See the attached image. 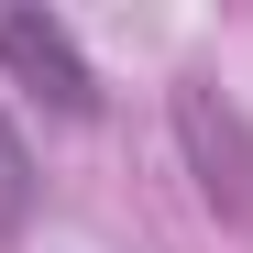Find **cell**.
Here are the masks:
<instances>
[{"instance_id":"1","label":"cell","mask_w":253,"mask_h":253,"mask_svg":"<svg viewBox=\"0 0 253 253\" xmlns=\"http://www.w3.org/2000/svg\"><path fill=\"white\" fill-rule=\"evenodd\" d=\"M0 66H11L33 99H55L66 121L99 110V77H88V55H77V33H66L55 11H0Z\"/></svg>"},{"instance_id":"2","label":"cell","mask_w":253,"mask_h":253,"mask_svg":"<svg viewBox=\"0 0 253 253\" xmlns=\"http://www.w3.org/2000/svg\"><path fill=\"white\" fill-rule=\"evenodd\" d=\"M176 132H187V154H198V187L231 209V220H253V132L209 99V77H187L176 88Z\"/></svg>"},{"instance_id":"3","label":"cell","mask_w":253,"mask_h":253,"mask_svg":"<svg viewBox=\"0 0 253 253\" xmlns=\"http://www.w3.org/2000/svg\"><path fill=\"white\" fill-rule=\"evenodd\" d=\"M22 220H33V154L11 132V110H0V231H22Z\"/></svg>"}]
</instances>
